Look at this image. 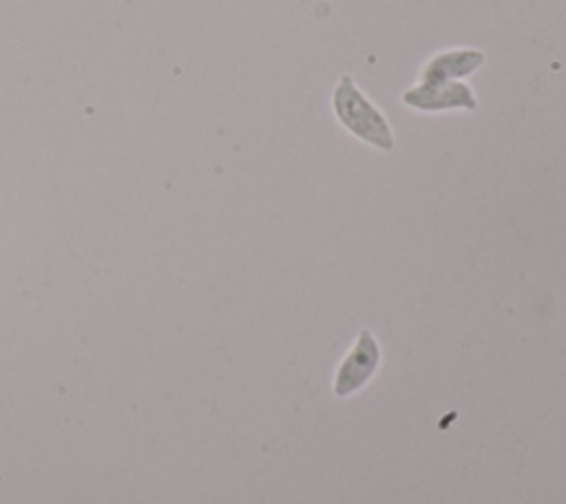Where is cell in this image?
Wrapping results in <instances>:
<instances>
[{"label":"cell","mask_w":566,"mask_h":504,"mask_svg":"<svg viewBox=\"0 0 566 504\" xmlns=\"http://www.w3.org/2000/svg\"><path fill=\"white\" fill-rule=\"evenodd\" d=\"M402 102L418 111H444V108H475L478 99L467 84L460 82H422L405 91Z\"/></svg>","instance_id":"7a4b0ae2"},{"label":"cell","mask_w":566,"mask_h":504,"mask_svg":"<svg viewBox=\"0 0 566 504\" xmlns=\"http://www.w3.org/2000/svg\"><path fill=\"white\" fill-rule=\"evenodd\" d=\"M484 60L486 57L480 49L442 51L424 64L422 82H451L453 77H462V75L473 73Z\"/></svg>","instance_id":"3957f363"},{"label":"cell","mask_w":566,"mask_h":504,"mask_svg":"<svg viewBox=\"0 0 566 504\" xmlns=\"http://www.w3.org/2000/svg\"><path fill=\"white\" fill-rule=\"evenodd\" d=\"M332 108L338 122L352 130L358 139L380 148H394V133L385 119V115L360 93L352 75H343L332 95Z\"/></svg>","instance_id":"6da1fadb"}]
</instances>
